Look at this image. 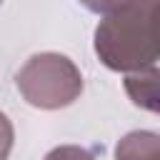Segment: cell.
Segmentation results:
<instances>
[{
  "mask_svg": "<svg viewBox=\"0 0 160 160\" xmlns=\"http://www.w3.org/2000/svg\"><path fill=\"white\" fill-rule=\"evenodd\" d=\"M100 62L118 72H132L160 60V0H130L108 12L95 28Z\"/></svg>",
  "mask_w": 160,
  "mask_h": 160,
  "instance_id": "1",
  "label": "cell"
},
{
  "mask_svg": "<svg viewBox=\"0 0 160 160\" xmlns=\"http://www.w3.org/2000/svg\"><path fill=\"white\" fill-rule=\"evenodd\" d=\"M90 12H98V15H108V12H115L118 8L128 5L130 0H80Z\"/></svg>",
  "mask_w": 160,
  "mask_h": 160,
  "instance_id": "7",
  "label": "cell"
},
{
  "mask_svg": "<svg viewBox=\"0 0 160 160\" xmlns=\"http://www.w3.org/2000/svg\"><path fill=\"white\" fill-rule=\"evenodd\" d=\"M115 160H160V132L132 130L115 145Z\"/></svg>",
  "mask_w": 160,
  "mask_h": 160,
  "instance_id": "4",
  "label": "cell"
},
{
  "mask_svg": "<svg viewBox=\"0 0 160 160\" xmlns=\"http://www.w3.org/2000/svg\"><path fill=\"white\" fill-rule=\"evenodd\" d=\"M0 2H2V0H0Z\"/></svg>",
  "mask_w": 160,
  "mask_h": 160,
  "instance_id": "8",
  "label": "cell"
},
{
  "mask_svg": "<svg viewBox=\"0 0 160 160\" xmlns=\"http://www.w3.org/2000/svg\"><path fill=\"white\" fill-rule=\"evenodd\" d=\"M122 85L132 105L160 115V68L148 65V68L132 70L125 75Z\"/></svg>",
  "mask_w": 160,
  "mask_h": 160,
  "instance_id": "3",
  "label": "cell"
},
{
  "mask_svg": "<svg viewBox=\"0 0 160 160\" xmlns=\"http://www.w3.org/2000/svg\"><path fill=\"white\" fill-rule=\"evenodd\" d=\"M45 160H95L90 150L80 148V145H60V148H52Z\"/></svg>",
  "mask_w": 160,
  "mask_h": 160,
  "instance_id": "5",
  "label": "cell"
},
{
  "mask_svg": "<svg viewBox=\"0 0 160 160\" xmlns=\"http://www.w3.org/2000/svg\"><path fill=\"white\" fill-rule=\"evenodd\" d=\"M12 140H15L12 122L8 120L5 112H0V160H8V155L12 150Z\"/></svg>",
  "mask_w": 160,
  "mask_h": 160,
  "instance_id": "6",
  "label": "cell"
},
{
  "mask_svg": "<svg viewBox=\"0 0 160 160\" xmlns=\"http://www.w3.org/2000/svg\"><path fill=\"white\" fill-rule=\"evenodd\" d=\"M20 95L40 110H60L72 105L82 92L78 65L60 52H38L15 75Z\"/></svg>",
  "mask_w": 160,
  "mask_h": 160,
  "instance_id": "2",
  "label": "cell"
}]
</instances>
